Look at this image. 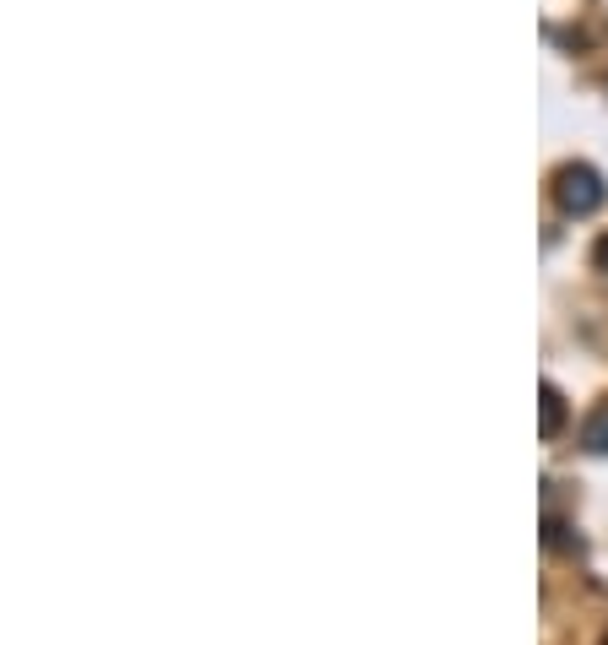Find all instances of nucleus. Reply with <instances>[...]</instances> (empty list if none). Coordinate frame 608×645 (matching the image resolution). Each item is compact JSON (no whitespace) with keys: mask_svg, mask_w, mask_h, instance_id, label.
<instances>
[{"mask_svg":"<svg viewBox=\"0 0 608 645\" xmlns=\"http://www.w3.org/2000/svg\"><path fill=\"white\" fill-rule=\"evenodd\" d=\"M554 195H559V206L570 212V217H587V212H598L608 201V185L598 169H587V163H565L559 174H554Z\"/></svg>","mask_w":608,"mask_h":645,"instance_id":"nucleus-1","label":"nucleus"},{"mask_svg":"<svg viewBox=\"0 0 608 645\" xmlns=\"http://www.w3.org/2000/svg\"><path fill=\"white\" fill-rule=\"evenodd\" d=\"M538 401H543V423H538V429H543V440H554V434L565 429V396H559L554 386H543Z\"/></svg>","mask_w":608,"mask_h":645,"instance_id":"nucleus-2","label":"nucleus"},{"mask_svg":"<svg viewBox=\"0 0 608 645\" xmlns=\"http://www.w3.org/2000/svg\"><path fill=\"white\" fill-rule=\"evenodd\" d=\"M582 445H587L593 455H608V401L582 423Z\"/></svg>","mask_w":608,"mask_h":645,"instance_id":"nucleus-3","label":"nucleus"},{"mask_svg":"<svg viewBox=\"0 0 608 645\" xmlns=\"http://www.w3.org/2000/svg\"><path fill=\"white\" fill-rule=\"evenodd\" d=\"M593 260H598V266H604V271H608V234H604V239H598V250H593Z\"/></svg>","mask_w":608,"mask_h":645,"instance_id":"nucleus-4","label":"nucleus"},{"mask_svg":"<svg viewBox=\"0 0 608 645\" xmlns=\"http://www.w3.org/2000/svg\"><path fill=\"white\" fill-rule=\"evenodd\" d=\"M604 645H608V641H604Z\"/></svg>","mask_w":608,"mask_h":645,"instance_id":"nucleus-5","label":"nucleus"}]
</instances>
